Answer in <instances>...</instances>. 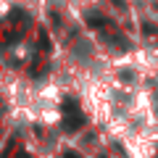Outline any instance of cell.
I'll return each instance as SVG.
<instances>
[{"label":"cell","instance_id":"1","mask_svg":"<svg viewBox=\"0 0 158 158\" xmlns=\"http://www.w3.org/2000/svg\"><path fill=\"white\" fill-rule=\"evenodd\" d=\"M82 124H85V118H82L79 106L71 100V98H66V100H63V129L66 132H77Z\"/></svg>","mask_w":158,"mask_h":158},{"label":"cell","instance_id":"2","mask_svg":"<svg viewBox=\"0 0 158 158\" xmlns=\"http://www.w3.org/2000/svg\"><path fill=\"white\" fill-rule=\"evenodd\" d=\"M87 24H90L92 29H100V27H113L108 19H103V16H87Z\"/></svg>","mask_w":158,"mask_h":158},{"label":"cell","instance_id":"3","mask_svg":"<svg viewBox=\"0 0 158 158\" xmlns=\"http://www.w3.org/2000/svg\"><path fill=\"white\" fill-rule=\"evenodd\" d=\"M40 45L45 48V50H50V42H48V34L45 32H40Z\"/></svg>","mask_w":158,"mask_h":158},{"label":"cell","instance_id":"4","mask_svg":"<svg viewBox=\"0 0 158 158\" xmlns=\"http://www.w3.org/2000/svg\"><path fill=\"white\" fill-rule=\"evenodd\" d=\"M63 156H66V158H82V156H79V153H74V150H66V153H63Z\"/></svg>","mask_w":158,"mask_h":158}]
</instances>
